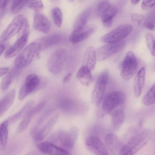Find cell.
Masks as SVG:
<instances>
[{"mask_svg":"<svg viewBox=\"0 0 155 155\" xmlns=\"http://www.w3.org/2000/svg\"><path fill=\"white\" fill-rule=\"evenodd\" d=\"M152 134L150 129L142 131L123 146L119 155H134L150 141Z\"/></svg>","mask_w":155,"mask_h":155,"instance_id":"obj_1","label":"cell"},{"mask_svg":"<svg viewBox=\"0 0 155 155\" xmlns=\"http://www.w3.org/2000/svg\"><path fill=\"white\" fill-rule=\"evenodd\" d=\"M41 51L40 45L36 41L30 43L16 58L14 62L15 67L21 69L28 66Z\"/></svg>","mask_w":155,"mask_h":155,"instance_id":"obj_2","label":"cell"},{"mask_svg":"<svg viewBox=\"0 0 155 155\" xmlns=\"http://www.w3.org/2000/svg\"><path fill=\"white\" fill-rule=\"evenodd\" d=\"M126 99L125 94L122 91H116L108 93L102 101L103 110L106 113H111L124 103Z\"/></svg>","mask_w":155,"mask_h":155,"instance_id":"obj_3","label":"cell"},{"mask_svg":"<svg viewBox=\"0 0 155 155\" xmlns=\"http://www.w3.org/2000/svg\"><path fill=\"white\" fill-rule=\"evenodd\" d=\"M138 66V61L134 53L128 51L122 64L120 76L122 78L126 81L132 78L137 72Z\"/></svg>","mask_w":155,"mask_h":155,"instance_id":"obj_4","label":"cell"},{"mask_svg":"<svg viewBox=\"0 0 155 155\" xmlns=\"http://www.w3.org/2000/svg\"><path fill=\"white\" fill-rule=\"evenodd\" d=\"M67 56V52L64 49H59L53 52L48 61L49 71L54 74L59 73L63 68Z\"/></svg>","mask_w":155,"mask_h":155,"instance_id":"obj_5","label":"cell"},{"mask_svg":"<svg viewBox=\"0 0 155 155\" xmlns=\"http://www.w3.org/2000/svg\"><path fill=\"white\" fill-rule=\"evenodd\" d=\"M108 78V72L104 71L100 74L97 79L91 97L92 103L97 106L100 105L103 100Z\"/></svg>","mask_w":155,"mask_h":155,"instance_id":"obj_6","label":"cell"},{"mask_svg":"<svg viewBox=\"0 0 155 155\" xmlns=\"http://www.w3.org/2000/svg\"><path fill=\"white\" fill-rule=\"evenodd\" d=\"M132 30V27L130 25H121L102 36L100 38V41L106 43L121 41L129 35Z\"/></svg>","mask_w":155,"mask_h":155,"instance_id":"obj_7","label":"cell"},{"mask_svg":"<svg viewBox=\"0 0 155 155\" xmlns=\"http://www.w3.org/2000/svg\"><path fill=\"white\" fill-rule=\"evenodd\" d=\"M126 43L124 41L107 43L99 48L96 52L97 59L98 61L105 60L124 49Z\"/></svg>","mask_w":155,"mask_h":155,"instance_id":"obj_8","label":"cell"},{"mask_svg":"<svg viewBox=\"0 0 155 155\" xmlns=\"http://www.w3.org/2000/svg\"><path fill=\"white\" fill-rule=\"evenodd\" d=\"M25 18L22 15L15 16L2 33L0 37L1 41H6L18 34Z\"/></svg>","mask_w":155,"mask_h":155,"instance_id":"obj_9","label":"cell"},{"mask_svg":"<svg viewBox=\"0 0 155 155\" xmlns=\"http://www.w3.org/2000/svg\"><path fill=\"white\" fill-rule=\"evenodd\" d=\"M85 144L88 150L94 155H109L106 146L97 137H88L85 140Z\"/></svg>","mask_w":155,"mask_h":155,"instance_id":"obj_10","label":"cell"},{"mask_svg":"<svg viewBox=\"0 0 155 155\" xmlns=\"http://www.w3.org/2000/svg\"><path fill=\"white\" fill-rule=\"evenodd\" d=\"M40 80L37 75L31 74L26 78L20 89L18 94L20 100H22L34 91L39 86Z\"/></svg>","mask_w":155,"mask_h":155,"instance_id":"obj_11","label":"cell"},{"mask_svg":"<svg viewBox=\"0 0 155 155\" xmlns=\"http://www.w3.org/2000/svg\"><path fill=\"white\" fill-rule=\"evenodd\" d=\"M78 132L77 127H72L67 131L60 133L58 136V140L64 146L69 148H73L77 139Z\"/></svg>","mask_w":155,"mask_h":155,"instance_id":"obj_12","label":"cell"},{"mask_svg":"<svg viewBox=\"0 0 155 155\" xmlns=\"http://www.w3.org/2000/svg\"><path fill=\"white\" fill-rule=\"evenodd\" d=\"M45 104L44 101H42L35 106L33 107L23 117L17 129L18 133L24 131L27 127L29 122L34 116L43 108Z\"/></svg>","mask_w":155,"mask_h":155,"instance_id":"obj_13","label":"cell"},{"mask_svg":"<svg viewBox=\"0 0 155 155\" xmlns=\"http://www.w3.org/2000/svg\"><path fill=\"white\" fill-rule=\"evenodd\" d=\"M39 150L47 155H70L66 150L48 141H43L37 144Z\"/></svg>","mask_w":155,"mask_h":155,"instance_id":"obj_14","label":"cell"},{"mask_svg":"<svg viewBox=\"0 0 155 155\" xmlns=\"http://www.w3.org/2000/svg\"><path fill=\"white\" fill-rule=\"evenodd\" d=\"M33 27L37 31L47 33L50 29V22L45 15L39 12H35L34 18Z\"/></svg>","mask_w":155,"mask_h":155,"instance_id":"obj_15","label":"cell"},{"mask_svg":"<svg viewBox=\"0 0 155 155\" xmlns=\"http://www.w3.org/2000/svg\"><path fill=\"white\" fill-rule=\"evenodd\" d=\"M94 28L86 26L74 29L70 35L69 41L74 44L82 41L88 38L94 32Z\"/></svg>","mask_w":155,"mask_h":155,"instance_id":"obj_16","label":"cell"},{"mask_svg":"<svg viewBox=\"0 0 155 155\" xmlns=\"http://www.w3.org/2000/svg\"><path fill=\"white\" fill-rule=\"evenodd\" d=\"M29 34H26L18 37V39L6 51L5 56L6 58H10L18 54L25 45Z\"/></svg>","mask_w":155,"mask_h":155,"instance_id":"obj_17","label":"cell"},{"mask_svg":"<svg viewBox=\"0 0 155 155\" xmlns=\"http://www.w3.org/2000/svg\"><path fill=\"white\" fill-rule=\"evenodd\" d=\"M105 142L110 150L115 155H119L124 145L115 134L110 133L105 137Z\"/></svg>","mask_w":155,"mask_h":155,"instance_id":"obj_18","label":"cell"},{"mask_svg":"<svg viewBox=\"0 0 155 155\" xmlns=\"http://www.w3.org/2000/svg\"><path fill=\"white\" fill-rule=\"evenodd\" d=\"M97 58L96 52L92 47H89L85 50L83 56L82 65L87 67L91 71L94 68Z\"/></svg>","mask_w":155,"mask_h":155,"instance_id":"obj_19","label":"cell"},{"mask_svg":"<svg viewBox=\"0 0 155 155\" xmlns=\"http://www.w3.org/2000/svg\"><path fill=\"white\" fill-rule=\"evenodd\" d=\"M62 39L61 35L55 34L42 37L36 42L40 45L42 51L59 43Z\"/></svg>","mask_w":155,"mask_h":155,"instance_id":"obj_20","label":"cell"},{"mask_svg":"<svg viewBox=\"0 0 155 155\" xmlns=\"http://www.w3.org/2000/svg\"><path fill=\"white\" fill-rule=\"evenodd\" d=\"M58 115L56 114L52 117L39 131L33 132V138L36 142L41 140L45 137L56 122Z\"/></svg>","mask_w":155,"mask_h":155,"instance_id":"obj_21","label":"cell"},{"mask_svg":"<svg viewBox=\"0 0 155 155\" xmlns=\"http://www.w3.org/2000/svg\"><path fill=\"white\" fill-rule=\"evenodd\" d=\"M146 70L144 68H141L136 74L134 82V91L136 97L140 96L145 83Z\"/></svg>","mask_w":155,"mask_h":155,"instance_id":"obj_22","label":"cell"},{"mask_svg":"<svg viewBox=\"0 0 155 155\" xmlns=\"http://www.w3.org/2000/svg\"><path fill=\"white\" fill-rule=\"evenodd\" d=\"M117 8L116 6L110 4L102 13L101 21L104 26L107 27L111 26L112 19L116 15Z\"/></svg>","mask_w":155,"mask_h":155,"instance_id":"obj_23","label":"cell"},{"mask_svg":"<svg viewBox=\"0 0 155 155\" xmlns=\"http://www.w3.org/2000/svg\"><path fill=\"white\" fill-rule=\"evenodd\" d=\"M15 94V90L12 89L0 101V117L3 115L11 106Z\"/></svg>","mask_w":155,"mask_h":155,"instance_id":"obj_24","label":"cell"},{"mask_svg":"<svg viewBox=\"0 0 155 155\" xmlns=\"http://www.w3.org/2000/svg\"><path fill=\"white\" fill-rule=\"evenodd\" d=\"M91 72L87 67L82 65L76 74V78L83 85H88L91 83L92 80Z\"/></svg>","mask_w":155,"mask_h":155,"instance_id":"obj_25","label":"cell"},{"mask_svg":"<svg viewBox=\"0 0 155 155\" xmlns=\"http://www.w3.org/2000/svg\"><path fill=\"white\" fill-rule=\"evenodd\" d=\"M20 69L17 67L13 68L3 78L0 85V88L2 91L8 89L12 81L20 74Z\"/></svg>","mask_w":155,"mask_h":155,"instance_id":"obj_26","label":"cell"},{"mask_svg":"<svg viewBox=\"0 0 155 155\" xmlns=\"http://www.w3.org/2000/svg\"><path fill=\"white\" fill-rule=\"evenodd\" d=\"M34 104V101L33 100L28 101L21 109L9 118L8 120L9 123L15 122L23 117L33 107Z\"/></svg>","mask_w":155,"mask_h":155,"instance_id":"obj_27","label":"cell"},{"mask_svg":"<svg viewBox=\"0 0 155 155\" xmlns=\"http://www.w3.org/2000/svg\"><path fill=\"white\" fill-rule=\"evenodd\" d=\"M9 122L6 120L0 124V151L5 148L7 144Z\"/></svg>","mask_w":155,"mask_h":155,"instance_id":"obj_28","label":"cell"},{"mask_svg":"<svg viewBox=\"0 0 155 155\" xmlns=\"http://www.w3.org/2000/svg\"><path fill=\"white\" fill-rule=\"evenodd\" d=\"M90 15V9L84 10L78 16L74 22V29L86 27Z\"/></svg>","mask_w":155,"mask_h":155,"instance_id":"obj_29","label":"cell"},{"mask_svg":"<svg viewBox=\"0 0 155 155\" xmlns=\"http://www.w3.org/2000/svg\"><path fill=\"white\" fill-rule=\"evenodd\" d=\"M125 119V115L123 111L117 109L112 113L111 120L114 128H118Z\"/></svg>","mask_w":155,"mask_h":155,"instance_id":"obj_30","label":"cell"},{"mask_svg":"<svg viewBox=\"0 0 155 155\" xmlns=\"http://www.w3.org/2000/svg\"><path fill=\"white\" fill-rule=\"evenodd\" d=\"M73 100L69 99H63L59 103L60 107L63 111L68 113H71L75 110L77 105Z\"/></svg>","mask_w":155,"mask_h":155,"instance_id":"obj_31","label":"cell"},{"mask_svg":"<svg viewBox=\"0 0 155 155\" xmlns=\"http://www.w3.org/2000/svg\"><path fill=\"white\" fill-rule=\"evenodd\" d=\"M155 88L154 84L143 97L142 103L145 105L149 106L155 103Z\"/></svg>","mask_w":155,"mask_h":155,"instance_id":"obj_32","label":"cell"},{"mask_svg":"<svg viewBox=\"0 0 155 155\" xmlns=\"http://www.w3.org/2000/svg\"><path fill=\"white\" fill-rule=\"evenodd\" d=\"M51 13L54 23L58 27H61L63 19L61 10L58 7H55L52 8Z\"/></svg>","mask_w":155,"mask_h":155,"instance_id":"obj_33","label":"cell"},{"mask_svg":"<svg viewBox=\"0 0 155 155\" xmlns=\"http://www.w3.org/2000/svg\"><path fill=\"white\" fill-rule=\"evenodd\" d=\"M28 0H14L12 4L11 11L12 14L19 12L27 4Z\"/></svg>","mask_w":155,"mask_h":155,"instance_id":"obj_34","label":"cell"},{"mask_svg":"<svg viewBox=\"0 0 155 155\" xmlns=\"http://www.w3.org/2000/svg\"><path fill=\"white\" fill-rule=\"evenodd\" d=\"M28 7L35 12H38L44 7V5L41 1L29 0L27 4Z\"/></svg>","mask_w":155,"mask_h":155,"instance_id":"obj_35","label":"cell"},{"mask_svg":"<svg viewBox=\"0 0 155 155\" xmlns=\"http://www.w3.org/2000/svg\"><path fill=\"white\" fill-rule=\"evenodd\" d=\"M147 45L152 55L155 56V38L153 35L147 34L146 36Z\"/></svg>","mask_w":155,"mask_h":155,"instance_id":"obj_36","label":"cell"},{"mask_svg":"<svg viewBox=\"0 0 155 155\" xmlns=\"http://www.w3.org/2000/svg\"><path fill=\"white\" fill-rule=\"evenodd\" d=\"M154 17L151 15L149 16L143 22V27L149 30H153L155 27Z\"/></svg>","mask_w":155,"mask_h":155,"instance_id":"obj_37","label":"cell"},{"mask_svg":"<svg viewBox=\"0 0 155 155\" xmlns=\"http://www.w3.org/2000/svg\"><path fill=\"white\" fill-rule=\"evenodd\" d=\"M10 0L0 1V19L4 16Z\"/></svg>","mask_w":155,"mask_h":155,"instance_id":"obj_38","label":"cell"},{"mask_svg":"<svg viewBox=\"0 0 155 155\" xmlns=\"http://www.w3.org/2000/svg\"><path fill=\"white\" fill-rule=\"evenodd\" d=\"M110 4L109 2L108 1L104 0L100 2L98 4L97 7L98 14L101 15L103 11Z\"/></svg>","mask_w":155,"mask_h":155,"instance_id":"obj_39","label":"cell"},{"mask_svg":"<svg viewBox=\"0 0 155 155\" xmlns=\"http://www.w3.org/2000/svg\"><path fill=\"white\" fill-rule=\"evenodd\" d=\"M155 2V0H143L141 3V8L144 10H148L153 6Z\"/></svg>","mask_w":155,"mask_h":155,"instance_id":"obj_40","label":"cell"},{"mask_svg":"<svg viewBox=\"0 0 155 155\" xmlns=\"http://www.w3.org/2000/svg\"><path fill=\"white\" fill-rule=\"evenodd\" d=\"M132 20L134 21L137 22L138 25H140L144 19V16L142 15L134 13L131 16Z\"/></svg>","mask_w":155,"mask_h":155,"instance_id":"obj_41","label":"cell"},{"mask_svg":"<svg viewBox=\"0 0 155 155\" xmlns=\"http://www.w3.org/2000/svg\"><path fill=\"white\" fill-rule=\"evenodd\" d=\"M72 77V74L69 72L66 74L64 77L63 82L64 84H66L68 83L71 80Z\"/></svg>","mask_w":155,"mask_h":155,"instance_id":"obj_42","label":"cell"},{"mask_svg":"<svg viewBox=\"0 0 155 155\" xmlns=\"http://www.w3.org/2000/svg\"><path fill=\"white\" fill-rule=\"evenodd\" d=\"M9 70L7 67L0 68V77L7 73Z\"/></svg>","mask_w":155,"mask_h":155,"instance_id":"obj_43","label":"cell"},{"mask_svg":"<svg viewBox=\"0 0 155 155\" xmlns=\"http://www.w3.org/2000/svg\"><path fill=\"white\" fill-rule=\"evenodd\" d=\"M5 46L0 41V56L4 51Z\"/></svg>","mask_w":155,"mask_h":155,"instance_id":"obj_44","label":"cell"},{"mask_svg":"<svg viewBox=\"0 0 155 155\" xmlns=\"http://www.w3.org/2000/svg\"><path fill=\"white\" fill-rule=\"evenodd\" d=\"M26 155H38L37 153L35 151H32L28 153Z\"/></svg>","mask_w":155,"mask_h":155,"instance_id":"obj_45","label":"cell"},{"mask_svg":"<svg viewBox=\"0 0 155 155\" xmlns=\"http://www.w3.org/2000/svg\"><path fill=\"white\" fill-rule=\"evenodd\" d=\"M140 2L139 0H132L131 1V3L133 4H134V5H136V4H137L138 3V2Z\"/></svg>","mask_w":155,"mask_h":155,"instance_id":"obj_46","label":"cell"},{"mask_svg":"<svg viewBox=\"0 0 155 155\" xmlns=\"http://www.w3.org/2000/svg\"><path fill=\"white\" fill-rule=\"evenodd\" d=\"M0 25H1V23H0Z\"/></svg>","mask_w":155,"mask_h":155,"instance_id":"obj_47","label":"cell"}]
</instances>
